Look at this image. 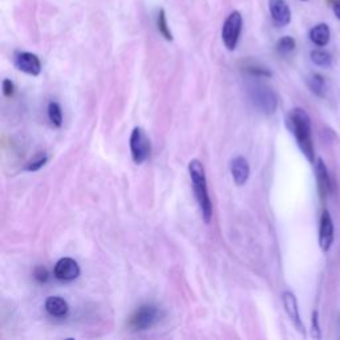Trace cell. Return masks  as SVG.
<instances>
[{"label":"cell","instance_id":"obj_22","mask_svg":"<svg viewBox=\"0 0 340 340\" xmlns=\"http://www.w3.org/2000/svg\"><path fill=\"white\" fill-rule=\"evenodd\" d=\"M246 72L253 76H269V77L271 76V72L259 64H250V65L246 66Z\"/></svg>","mask_w":340,"mask_h":340},{"label":"cell","instance_id":"obj_3","mask_svg":"<svg viewBox=\"0 0 340 340\" xmlns=\"http://www.w3.org/2000/svg\"><path fill=\"white\" fill-rule=\"evenodd\" d=\"M249 95L254 107L262 113H265L266 116H271L278 108L277 93L263 84H254L253 87L250 88Z\"/></svg>","mask_w":340,"mask_h":340},{"label":"cell","instance_id":"obj_9","mask_svg":"<svg viewBox=\"0 0 340 340\" xmlns=\"http://www.w3.org/2000/svg\"><path fill=\"white\" fill-rule=\"evenodd\" d=\"M334 242V224L328 210H324L320 218L319 246L323 253H327Z\"/></svg>","mask_w":340,"mask_h":340},{"label":"cell","instance_id":"obj_23","mask_svg":"<svg viewBox=\"0 0 340 340\" xmlns=\"http://www.w3.org/2000/svg\"><path fill=\"white\" fill-rule=\"evenodd\" d=\"M33 277H35V279H36L38 282L46 283L47 281H48V278H50V274H48V270H47L46 267L39 266V267H36L35 271H33Z\"/></svg>","mask_w":340,"mask_h":340},{"label":"cell","instance_id":"obj_24","mask_svg":"<svg viewBox=\"0 0 340 340\" xmlns=\"http://www.w3.org/2000/svg\"><path fill=\"white\" fill-rule=\"evenodd\" d=\"M1 91H3V95L5 97H11L15 93V85L9 79L3 80V85H1Z\"/></svg>","mask_w":340,"mask_h":340},{"label":"cell","instance_id":"obj_20","mask_svg":"<svg viewBox=\"0 0 340 340\" xmlns=\"http://www.w3.org/2000/svg\"><path fill=\"white\" fill-rule=\"evenodd\" d=\"M295 46H296V43H295L294 38H291V36H283V38L279 39V42L277 43V51H278L279 54L287 55L295 50Z\"/></svg>","mask_w":340,"mask_h":340},{"label":"cell","instance_id":"obj_25","mask_svg":"<svg viewBox=\"0 0 340 340\" xmlns=\"http://www.w3.org/2000/svg\"><path fill=\"white\" fill-rule=\"evenodd\" d=\"M312 338L319 339L320 338V327L319 319H318V311L312 312Z\"/></svg>","mask_w":340,"mask_h":340},{"label":"cell","instance_id":"obj_13","mask_svg":"<svg viewBox=\"0 0 340 340\" xmlns=\"http://www.w3.org/2000/svg\"><path fill=\"white\" fill-rule=\"evenodd\" d=\"M230 170H231L232 179L238 186H242L247 182L250 177V165L245 157L238 156V157L232 158L231 164H230Z\"/></svg>","mask_w":340,"mask_h":340},{"label":"cell","instance_id":"obj_19","mask_svg":"<svg viewBox=\"0 0 340 340\" xmlns=\"http://www.w3.org/2000/svg\"><path fill=\"white\" fill-rule=\"evenodd\" d=\"M157 27H158V31H160V33H161L162 36H164V38H165L168 42H171V40H173V35H171V32H170V28L168 27V21H166V15H165V11H164V9H161V11L158 12Z\"/></svg>","mask_w":340,"mask_h":340},{"label":"cell","instance_id":"obj_4","mask_svg":"<svg viewBox=\"0 0 340 340\" xmlns=\"http://www.w3.org/2000/svg\"><path fill=\"white\" fill-rule=\"evenodd\" d=\"M161 319V310L154 304H144L129 318V327L133 331H145L157 324Z\"/></svg>","mask_w":340,"mask_h":340},{"label":"cell","instance_id":"obj_6","mask_svg":"<svg viewBox=\"0 0 340 340\" xmlns=\"http://www.w3.org/2000/svg\"><path fill=\"white\" fill-rule=\"evenodd\" d=\"M242 31V16L238 11H234L225 20L222 27V42L228 51H234L238 46V40Z\"/></svg>","mask_w":340,"mask_h":340},{"label":"cell","instance_id":"obj_26","mask_svg":"<svg viewBox=\"0 0 340 340\" xmlns=\"http://www.w3.org/2000/svg\"><path fill=\"white\" fill-rule=\"evenodd\" d=\"M334 13H335V16L340 20V1L334 3Z\"/></svg>","mask_w":340,"mask_h":340},{"label":"cell","instance_id":"obj_16","mask_svg":"<svg viewBox=\"0 0 340 340\" xmlns=\"http://www.w3.org/2000/svg\"><path fill=\"white\" fill-rule=\"evenodd\" d=\"M307 84L312 93H315L319 97H323L324 93H326V80H324L323 76L319 75V73H314L308 79Z\"/></svg>","mask_w":340,"mask_h":340},{"label":"cell","instance_id":"obj_11","mask_svg":"<svg viewBox=\"0 0 340 340\" xmlns=\"http://www.w3.org/2000/svg\"><path fill=\"white\" fill-rule=\"evenodd\" d=\"M282 302H283V306H284V310H286V312H287V315H288V318L291 319V322L294 323L295 327L298 328V331L304 335V326H303L302 320H300L298 302H296L295 295L292 294L291 291H286V292H283Z\"/></svg>","mask_w":340,"mask_h":340},{"label":"cell","instance_id":"obj_8","mask_svg":"<svg viewBox=\"0 0 340 340\" xmlns=\"http://www.w3.org/2000/svg\"><path fill=\"white\" fill-rule=\"evenodd\" d=\"M15 66L31 76H38L42 72V62L36 55L31 52H17L15 55Z\"/></svg>","mask_w":340,"mask_h":340},{"label":"cell","instance_id":"obj_17","mask_svg":"<svg viewBox=\"0 0 340 340\" xmlns=\"http://www.w3.org/2000/svg\"><path fill=\"white\" fill-rule=\"evenodd\" d=\"M48 117H50V121L54 126H56V128L61 126L62 113L61 108H60V105L57 103H50V105H48Z\"/></svg>","mask_w":340,"mask_h":340},{"label":"cell","instance_id":"obj_12","mask_svg":"<svg viewBox=\"0 0 340 340\" xmlns=\"http://www.w3.org/2000/svg\"><path fill=\"white\" fill-rule=\"evenodd\" d=\"M315 175L320 198L326 199L327 195L331 193V178L328 175L327 166L322 158H318L315 162Z\"/></svg>","mask_w":340,"mask_h":340},{"label":"cell","instance_id":"obj_5","mask_svg":"<svg viewBox=\"0 0 340 340\" xmlns=\"http://www.w3.org/2000/svg\"><path fill=\"white\" fill-rule=\"evenodd\" d=\"M129 145H130V153L134 164L141 165L150 157V148H152L150 140L140 126H136L132 130Z\"/></svg>","mask_w":340,"mask_h":340},{"label":"cell","instance_id":"obj_14","mask_svg":"<svg viewBox=\"0 0 340 340\" xmlns=\"http://www.w3.org/2000/svg\"><path fill=\"white\" fill-rule=\"evenodd\" d=\"M47 312L52 316H56V318H62L65 316L69 311V306L66 303L65 299L60 298V296H50V298L46 300V304H44Z\"/></svg>","mask_w":340,"mask_h":340},{"label":"cell","instance_id":"obj_1","mask_svg":"<svg viewBox=\"0 0 340 340\" xmlns=\"http://www.w3.org/2000/svg\"><path fill=\"white\" fill-rule=\"evenodd\" d=\"M286 124L290 132L294 134L300 152L304 154V157L308 161L314 164L315 153H314V142H312L311 134V120L308 113L302 108L292 109L287 114Z\"/></svg>","mask_w":340,"mask_h":340},{"label":"cell","instance_id":"obj_27","mask_svg":"<svg viewBox=\"0 0 340 340\" xmlns=\"http://www.w3.org/2000/svg\"><path fill=\"white\" fill-rule=\"evenodd\" d=\"M302 1H307V0H302Z\"/></svg>","mask_w":340,"mask_h":340},{"label":"cell","instance_id":"obj_21","mask_svg":"<svg viewBox=\"0 0 340 340\" xmlns=\"http://www.w3.org/2000/svg\"><path fill=\"white\" fill-rule=\"evenodd\" d=\"M47 161H48V156L46 153H40L36 157L32 158V161L29 162L25 169L28 170V171H36V170H39L40 168L46 165Z\"/></svg>","mask_w":340,"mask_h":340},{"label":"cell","instance_id":"obj_18","mask_svg":"<svg viewBox=\"0 0 340 340\" xmlns=\"http://www.w3.org/2000/svg\"><path fill=\"white\" fill-rule=\"evenodd\" d=\"M310 56H311L312 62L319 66H328L332 61L331 55L328 54V52H326V51H322V50H314Z\"/></svg>","mask_w":340,"mask_h":340},{"label":"cell","instance_id":"obj_7","mask_svg":"<svg viewBox=\"0 0 340 340\" xmlns=\"http://www.w3.org/2000/svg\"><path fill=\"white\" fill-rule=\"evenodd\" d=\"M54 274L56 279L61 281V282H71V281L79 278L80 266L72 258H61L55 265Z\"/></svg>","mask_w":340,"mask_h":340},{"label":"cell","instance_id":"obj_2","mask_svg":"<svg viewBox=\"0 0 340 340\" xmlns=\"http://www.w3.org/2000/svg\"><path fill=\"white\" fill-rule=\"evenodd\" d=\"M189 174H190L195 199L198 202L203 221H205V224H210L213 217L212 199H210V195H209L205 168L198 160H191L190 161V164H189Z\"/></svg>","mask_w":340,"mask_h":340},{"label":"cell","instance_id":"obj_15","mask_svg":"<svg viewBox=\"0 0 340 340\" xmlns=\"http://www.w3.org/2000/svg\"><path fill=\"white\" fill-rule=\"evenodd\" d=\"M330 38H331V31H330V27L327 24H324V23L315 25L310 31V39L318 47L327 46L328 42H330Z\"/></svg>","mask_w":340,"mask_h":340},{"label":"cell","instance_id":"obj_10","mask_svg":"<svg viewBox=\"0 0 340 340\" xmlns=\"http://www.w3.org/2000/svg\"><path fill=\"white\" fill-rule=\"evenodd\" d=\"M269 8L273 20L278 27H284L291 21V9L284 0H269Z\"/></svg>","mask_w":340,"mask_h":340}]
</instances>
